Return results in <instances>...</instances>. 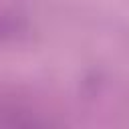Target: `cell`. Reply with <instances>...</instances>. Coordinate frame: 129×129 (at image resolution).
Wrapping results in <instances>:
<instances>
[{
    "mask_svg": "<svg viewBox=\"0 0 129 129\" xmlns=\"http://www.w3.org/2000/svg\"><path fill=\"white\" fill-rule=\"evenodd\" d=\"M20 30H22V22H20L14 14L0 10V40L12 38V36L18 34Z\"/></svg>",
    "mask_w": 129,
    "mask_h": 129,
    "instance_id": "obj_1",
    "label": "cell"
}]
</instances>
